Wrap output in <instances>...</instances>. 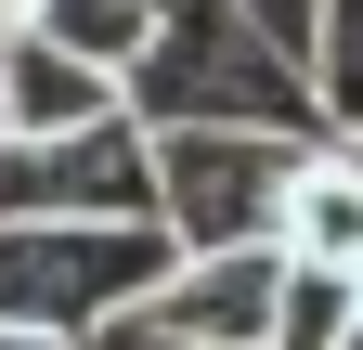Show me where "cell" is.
Segmentation results:
<instances>
[{
    "mask_svg": "<svg viewBox=\"0 0 363 350\" xmlns=\"http://www.w3.org/2000/svg\"><path fill=\"white\" fill-rule=\"evenodd\" d=\"M156 286H169L156 221H0V324L13 337L104 350V337L143 324Z\"/></svg>",
    "mask_w": 363,
    "mask_h": 350,
    "instance_id": "cell-1",
    "label": "cell"
},
{
    "mask_svg": "<svg viewBox=\"0 0 363 350\" xmlns=\"http://www.w3.org/2000/svg\"><path fill=\"white\" fill-rule=\"evenodd\" d=\"M298 156H311V130H156V234H169V259L272 247Z\"/></svg>",
    "mask_w": 363,
    "mask_h": 350,
    "instance_id": "cell-2",
    "label": "cell"
},
{
    "mask_svg": "<svg viewBox=\"0 0 363 350\" xmlns=\"http://www.w3.org/2000/svg\"><path fill=\"white\" fill-rule=\"evenodd\" d=\"M0 221H156V130L104 117L65 143H0Z\"/></svg>",
    "mask_w": 363,
    "mask_h": 350,
    "instance_id": "cell-3",
    "label": "cell"
},
{
    "mask_svg": "<svg viewBox=\"0 0 363 350\" xmlns=\"http://www.w3.org/2000/svg\"><path fill=\"white\" fill-rule=\"evenodd\" d=\"M286 247H220V259H169V286L143 298V337H182V350H272L286 324Z\"/></svg>",
    "mask_w": 363,
    "mask_h": 350,
    "instance_id": "cell-4",
    "label": "cell"
},
{
    "mask_svg": "<svg viewBox=\"0 0 363 350\" xmlns=\"http://www.w3.org/2000/svg\"><path fill=\"white\" fill-rule=\"evenodd\" d=\"M286 273H325V286H363V169L337 143H311L298 156V182H286Z\"/></svg>",
    "mask_w": 363,
    "mask_h": 350,
    "instance_id": "cell-5",
    "label": "cell"
},
{
    "mask_svg": "<svg viewBox=\"0 0 363 350\" xmlns=\"http://www.w3.org/2000/svg\"><path fill=\"white\" fill-rule=\"evenodd\" d=\"M0 65H13V143H65V130H104V117H130V91L104 65H78V52H52V39H0Z\"/></svg>",
    "mask_w": 363,
    "mask_h": 350,
    "instance_id": "cell-6",
    "label": "cell"
},
{
    "mask_svg": "<svg viewBox=\"0 0 363 350\" xmlns=\"http://www.w3.org/2000/svg\"><path fill=\"white\" fill-rule=\"evenodd\" d=\"M311 117H325V143H363V0H325V26H311Z\"/></svg>",
    "mask_w": 363,
    "mask_h": 350,
    "instance_id": "cell-7",
    "label": "cell"
},
{
    "mask_svg": "<svg viewBox=\"0 0 363 350\" xmlns=\"http://www.w3.org/2000/svg\"><path fill=\"white\" fill-rule=\"evenodd\" d=\"M234 13H247V26H259L286 65H311V26H325V0H234Z\"/></svg>",
    "mask_w": 363,
    "mask_h": 350,
    "instance_id": "cell-8",
    "label": "cell"
},
{
    "mask_svg": "<svg viewBox=\"0 0 363 350\" xmlns=\"http://www.w3.org/2000/svg\"><path fill=\"white\" fill-rule=\"evenodd\" d=\"M26 13H39V0H0V39H26Z\"/></svg>",
    "mask_w": 363,
    "mask_h": 350,
    "instance_id": "cell-9",
    "label": "cell"
},
{
    "mask_svg": "<svg viewBox=\"0 0 363 350\" xmlns=\"http://www.w3.org/2000/svg\"><path fill=\"white\" fill-rule=\"evenodd\" d=\"M104 350H182V337H143V324H130V337H104Z\"/></svg>",
    "mask_w": 363,
    "mask_h": 350,
    "instance_id": "cell-10",
    "label": "cell"
},
{
    "mask_svg": "<svg viewBox=\"0 0 363 350\" xmlns=\"http://www.w3.org/2000/svg\"><path fill=\"white\" fill-rule=\"evenodd\" d=\"M0 143H13V65H0Z\"/></svg>",
    "mask_w": 363,
    "mask_h": 350,
    "instance_id": "cell-11",
    "label": "cell"
},
{
    "mask_svg": "<svg viewBox=\"0 0 363 350\" xmlns=\"http://www.w3.org/2000/svg\"><path fill=\"white\" fill-rule=\"evenodd\" d=\"M0 350H65V337H13V324H0Z\"/></svg>",
    "mask_w": 363,
    "mask_h": 350,
    "instance_id": "cell-12",
    "label": "cell"
},
{
    "mask_svg": "<svg viewBox=\"0 0 363 350\" xmlns=\"http://www.w3.org/2000/svg\"><path fill=\"white\" fill-rule=\"evenodd\" d=\"M337 350H363V298H350V324H337Z\"/></svg>",
    "mask_w": 363,
    "mask_h": 350,
    "instance_id": "cell-13",
    "label": "cell"
},
{
    "mask_svg": "<svg viewBox=\"0 0 363 350\" xmlns=\"http://www.w3.org/2000/svg\"><path fill=\"white\" fill-rule=\"evenodd\" d=\"M337 156H350V169H363V143H337Z\"/></svg>",
    "mask_w": 363,
    "mask_h": 350,
    "instance_id": "cell-14",
    "label": "cell"
}]
</instances>
